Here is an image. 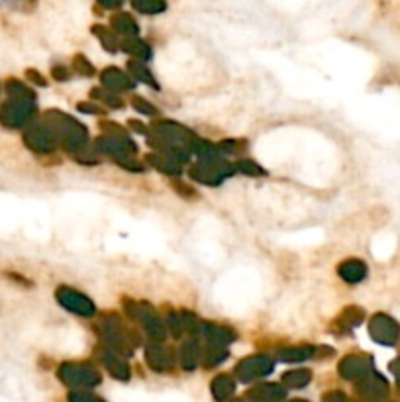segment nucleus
Segmentation results:
<instances>
[{
    "label": "nucleus",
    "mask_w": 400,
    "mask_h": 402,
    "mask_svg": "<svg viewBox=\"0 0 400 402\" xmlns=\"http://www.w3.org/2000/svg\"><path fill=\"white\" fill-rule=\"evenodd\" d=\"M63 378L69 383V385H77V386H88V385H96L98 383V377L94 375L93 371H78V369H65L63 371Z\"/></svg>",
    "instance_id": "f257e3e1"
},
{
    "label": "nucleus",
    "mask_w": 400,
    "mask_h": 402,
    "mask_svg": "<svg viewBox=\"0 0 400 402\" xmlns=\"http://www.w3.org/2000/svg\"><path fill=\"white\" fill-rule=\"evenodd\" d=\"M250 396L257 402H277L284 396V391L279 388V386H271V385L257 386V388L251 391Z\"/></svg>",
    "instance_id": "f03ea898"
},
{
    "label": "nucleus",
    "mask_w": 400,
    "mask_h": 402,
    "mask_svg": "<svg viewBox=\"0 0 400 402\" xmlns=\"http://www.w3.org/2000/svg\"><path fill=\"white\" fill-rule=\"evenodd\" d=\"M269 371V365H267L265 361H250V363H243V367H240L237 369V373H240V377L243 378V381H247V378L255 377V375H263V373H267Z\"/></svg>",
    "instance_id": "7ed1b4c3"
},
{
    "label": "nucleus",
    "mask_w": 400,
    "mask_h": 402,
    "mask_svg": "<svg viewBox=\"0 0 400 402\" xmlns=\"http://www.w3.org/2000/svg\"><path fill=\"white\" fill-rule=\"evenodd\" d=\"M359 391L365 394V396H369V398H381V396L386 394V385H384L383 378L376 377L373 383L369 381V383H365V385H361Z\"/></svg>",
    "instance_id": "20e7f679"
},
{
    "label": "nucleus",
    "mask_w": 400,
    "mask_h": 402,
    "mask_svg": "<svg viewBox=\"0 0 400 402\" xmlns=\"http://www.w3.org/2000/svg\"><path fill=\"white\" fill-rule=\"evenodd\" d=\"M232 393H234V383L230 378H216V383H214V396H216V401H226Z\"/></svg>",
    "instance_id": "39448f33"
},
{
    "label": "nucleus",
    "mask_w": 400,
    "mask_h": 402,
    "mask_svg": "<svg viewBox=\"0 0 400 402\" xmlns=\"http://www.w3.org/2000/svg\"><path fill=\"white\" fill-rule=\"evenodd\" d=\"M342 373H344L345 377H361V375H365L367 373V367L359 361H353V359H347L344 363V367H342Z\"/></svg>",
    "instance_id": "423d86ee"
},
{
    "label": "nucleus",
    "mask_w": 400,
    "mask_h": 402,
    "mask_svg": "<svg viewBox=\"0 0 400 402\" xmlns=\"http://www.w3.org/2000/svg\"><path fill=\"white\" fill-rule=\"evenodd\" d=\"M308 378L310 375L306 373V371H298V373H289V375H284V381L292 386H302L308 383Z\"/></svg>",
    "instance_id": "0eeeda50"
},
{
    "label": "nucleus",
    "mask_w": 400,
    "mask_h": 402,
    "mask_svg": "<svg viewBox=\"0 0 400 402\" xmlns=\"http://www.w3.org/2000/svg\"><path fill=\"white\" fill-rule=\"evenodd\" d=\"M71 402H102V401H98L96 396H91V394H73V396H71Z\"/></svg>",
    "instance_id": "6e6552de"
},
{
    "label": "nucleus",
    "mask_w": 400,
    "mask_h": 402,
    "mask_svg": "<svg viewBox=\"0 0 400 402\" xmlns=\"http://www.w3.org/2000/svg\"><path fill=\"white\" fill-rule=\"evenodd\" d=\"M328 402H345V398H344V394H339V393H332V394H328V398H326Z\"/></svg>",
    "instance_id": "1a4fd4ad"
},
{
    "label": "nucleus",
    "mask_w": 400,
    "mask_h": 402,
    "mask_svg": "<svg viewBox=\"0 0 400 402\" xmlns=\"http://www.w3.org/2000/svg\"><path fill=\"white\" fill-rule=\"evenodd\" d=\"M294 402H302V401H294Z\"/></svg>",
    "instance_id": "9d476101"
}]
</instances>
